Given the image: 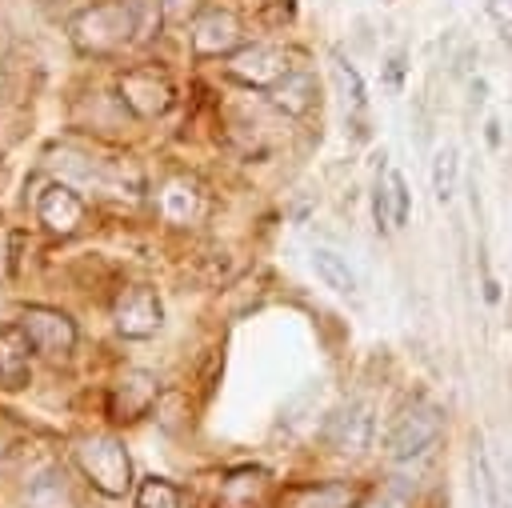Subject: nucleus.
<instances>
[{
	"label": "nucleus",
	"mask_w": 512,
	"mask_h": 508,
	"mask_svg": "<svg viewBox=\"0 0 512 508\" xmlns=\"http://www.w3.org/2000/svg\"><path fill=\"white\" fill-rule=\"evenodd\" d=\"M288 72H292L288 52L276 44H244L228 56V76L248 88H260V92H272Z\"/></svg>",
	"instance_id": "39448f33"
},
{
	"label": "nucleus",
	"mask_w": 512,
	"mask_h": 508,
	"mask_svg": "<svg viewBox=\"0 0 512 508\" xmlns=\"http://www.w3.org/2000/svg\"><path fill=\"white\" fill-rule=\"evenodd\" d=\"M24 504L28 508H80L76 484H72L68 468H60V464L36 468L32 480H28V488H24Z\"/></svg>",
	"instance_id": "4468645a"
},
{
	"label": "nucleus",
	"mask_w": 512,
	"mask_h": 508,
	"mask_svg": "<svg viewBox=\"0 0 512 508\" xmlns=\"http://www.w3.org/2000/svg\"><path fill=\"white\" fill-rule=\"evenodd\" d=\"M332 76H336V88H340V96H344V108H364V80H360V72L340 56V52H332Z\"/></svg>",
	"instance_id": "412c9836"
},
{
	"label": "nucleus",
	"mask_w": 512,
	"mask_h": 508,
	"mask_svg": "<svg viewBox=\"0 0 512 508\" xmlns=\"http://www.w3.org/2000/svg\"><path fill=\"white\" fill-rule=\"evenodd\" d=\"M32 340L20 324H0V388L16 392L32 380Z\"/></svg>",
	"instance_id": "ddd939ff"
},
{
	"label": "nucleus",
	"mask_w": 512,
	"mask_h": 508,
	"mask_svg": "<svg viewBox=\"0 0 512 508\" xmlns=\"http://www.w3.org/2000/svg\"><path fill=\"white\" fill-rule=\"evenodd\" d=\"M456 184H460V160H456V148L444 144L436 152V160H432V192H436V200L448 204L456 196Z\"/></svg>",
	"instance_id": "6ab92c4d"
},
{
	"label": "nucleus",
	"mask_w": 512,
	"mask_h": 508,
	"mask_svg": "<svg viewBox=\"0 0 512 508\" xmlns=\"http://www.w3.org/2000/svg\"><path fill=\"white\" fill-rule=\"evenodd\" d=\"M360 500H364V488L352 480H312V484L284 488L276 508H356Z\"/></svg>",
	"instance_id": "9b49d317"
},
{
	"label": "nucleus",
	"mask_w": 512,
	"mask_h": 508,
	"mask_svg": "<svg viewBox=\"0 0 512 508\" xmlns=\"http://www.w3.org/2000/svg\"><path fill=\"white\" fill-rule=\"evenodd\" d=\"M372 404L364 400H344L340 408L328 412L324 428H320V440L332 448V452H344V456H360L368 444H372Z\"/></svg>",
	"instance_id": "423d86ee"
},
{
	"label": "nucleus",
	"mask_w": 512,
	"mask_h": 508,
	"mask_svg": "<svg viewBox=\"0 0 512 508\" xmlns=\"http://www.w3.org/2000/svg\"><path fill=\"white\" fill-rule=\"evenodd\" d=\"M160 208H164L168 220L188 224V216L196 212V188H188V184H168V192L160 196Z\"/></svg>",
	"instance_id": "5701e85b"
},
{
	"label": "nucleus",
	"mask_w": 512,
	"mask_h": 508,
	"mask_svg": "<svg viewBox=\"0 0 512 508\" xmlns=\"http://www.w3.org/2000/svg\"><path fill=\"white\" fill-rule=\"evenodd\" d=\"M272 104L276 108H284L288 116H304L312 104H316V76L312 72H300V68H292L272 92Z\"/></svg>",
	"instance_id": "f3484780"
},
{
	"label": "nucleus",
	"mask_w": 512,
	"mask_h": 508,
	"mask_svg": "<svg viewBox=\"0 0 512 508\" xmlns=\"http://www.w3.org/2000/svg\"><path fill=\"white\" fill-rule=\"evenodd\" d=\"M444 432V412L436 400L428 396H412L408 404H400V412L392 416L388 432H384V452L392 460H416L424 456Z\"/></svg>",
	"instance_id": "7ed1b4c3"
},
{
	"label": "nucleus",
	"mask_w": 512,
	"mask_h": 508,
	"mask_svg": "<svg viewBox=\"0 0 512 508\" xmlns=\"http://www.w3.org/2000/svg\"><path fill=\"white\" fill-rule=\"evenodd\" d=\"M68 40L84 56H116L136 40V16L128 0H96L68 20Z\"/></svg>",
	"instance_id": "f257e3e1"
},
{
	"label": "nucleus",
	"mask_w": 512,
	"mask_h": 508,
	"mask_svg": "<svg viewBox=\"0 0 512 508\" xmlns=\"http://www.w3.org/2000/svg\"><path fill=\"white\" fill-rule=\"evenodd\" d=\"M72 460L76 468L84 472V480L104 492V496H124L132 488V460H128V448L120 436L112 432H92V436H80L72 444Z\"/></svg>",
	"instance_id": "f03ea898"
},
{
	"label": "nucleus",
	"mask_w": 512,
	"mask_h": 508,
	"mask_svg": "<svg viewBox=\"0 0 512 508\" xmlns=\"http://www.w3.org/2000/svg\"><path fill=\"white\" fill-rule=\"evenodd\" d=\"M136 508H180V492H176V484L148 476L136 492Z\"/></svg>",
	"instance_id": "4be33fe9"
},
{
	"label": "nucleus",
	"mask_w": 512,
	"mask_h": 508,
	"mask_svg": "<svg viewBox=\"0 0 512 508\" xmlns=\"http://www.w3.org/2000/svg\"><path fill=\"white\" fill-rule=\"evenodd\" d=\"M116 92H120V104L140 116V120H152V116H164L172 108V80L152 68V64H140V68H128L120 72L116 80Z\"/></svg>",
	"instance_id": "20e7f679"
},
{
	"label": "nucleus",
	"mask_w": 512,
	"mask_h": 508,
	"mask_svg": "<svg viewBox=\"0 0 512 508\" xmlns=\"http://www.w3.org/2000/svg\"><path fill=\"white\" fill-rule=\"evenodd\" d=\"M244 48V24L228 8H200L192 20V52L196 56H232Z\"/></svg>",
	"instance_id": "1a4fd4ad"
},
{
	"label": "nucleus",
	"mask_w": 512,
	"mask_h": 508,
	"mask_svg": "<svg viewBox=\"0 0 512 508\" xmlns=\"http://www.w3.org/2000/svg\"><path fill=\"white\" fill-rule=\"evenodd\" d=\"M484 12H488L504 32H512V0H484Z\"/></svg>",
	"instance_id": "393cba45"
},
{
	"label": "nucleus",
	"mask_w": 512,
	"mask_h": 508,
	"mask_svg": "<svg viewBox=\"0 0 512 508\" xmlns=\"http://www.w3.org/2000/svg\"><path fill=\"white\" fill-rule=\"evenodd\" d=\"M0 272H4V244H0Z\"/></svg>",
	"instance_id": "cd10ccee"
},
{
	"label": "nucleus",
	"mask_w": 512,
	"mask_h": 508,
	"mask_svg": "<svg viewBox=\"0 0 512 508\" xmlns=\"http://www.w3.org/2000/svg\"><path fill=\"white\" fill-rule=\"evenodd\" d=\"M312 268H316V276L332 288V292H356V272L348 268V260L340 256V252H332V248H312Z\"/></svg>",
	"instance_id": "a211bd4d"
},
{
	"label": "nucleus",
	"mask_w": 512,
	"mask_h": 508,
	"mask_svg": "<svg viewBox=\"0 0 512 508\" xmlns=\"http://www.w3.org/2000/svg\"><path fill=\"white\" fill-rule=\"evenodd\" d=\"M264 472L260 468H236L220 480V496H216V508H256L260 492H264Z\"/></svg>",
	"instance_id": "dca6fc26"
},
{
	"label": "nucleus",
	"mask_w": 512,
	"mask_h": 508,
	"mask_svg": "<svg viewBox=\"0 0 512 508\" xmlns=\"http://www.w3.org/2000/svg\"><path fill=\"white\" fill-rule=\"evenodd\" d=\"M128 4H132V16H136V40H148V36H156L160 20H168L160 0H128Z\"/></svg>",
	"instance_id": "b1692460"
},
{
	"label": "nucleus",
	"mask_w": 512,
	"mask_h": 508,
	"mask_svg": "<svg viewBox=\"0 0 512 508\" xmlns=\"http://www.w3.org/2000/svg\"><path fill=\"white\" fill-rule=\"evenodd\" d=\"M164 320V308H160V296L152 284H128L120 288V296L112 300V324L120 336L128 340H144L160 328Z\"/></svg>",
	"instance_id": "0eeeda50"
},
{
	"label": "nucleus",
	"mask_w": 512,
	"mask_h": 508,
	"mask_svg": "<svg viewBox=\"0 0 512 508\" xmlns=\"http://www.w3.org/2000/svg\"><path fill=\"white\" fill-rule=\"evenodd\" d=\"M468 496H472V508H500V488L480 436H472V448H468Z\"/></svg>",
	"instance_id": "2eb2a0df"
},
{
	"label": "nucleus",
	"mask_w": 512,
	"mask_h": 508,
	"mask_svg": "<svg viewBox=\"0 0 512 508\" xmlns=\"http://www.w3.org/2000/svg\"><path fill=\"white\" fill-rule=\"evenodd\" d=\"M20 328L28 332V340H32V348L40 352V356H68L72 352V344H76V324L68 320V312H60V308H48V304H28L24 312H20Z\"/></svg>",
	"instance_id": "6e6552de"
},
{
	"label": "nucleus",
	"mask_w": 512,
	"mask_h": 508,
	"mask_svg": "<svg viewBox=\"0 0 512 508\" xmlns=\"http://www.w3.org/2000/svg\"><path fill=\"white\" fill-rule=\"evenodd\" d=\"M36 216H40V224H44L48 232L72 236V232L84 224V200H80V192H76L72 184L60 180V184H48V188L40 192Z\"/></svg>",
	"instance_id": "f8f14e48"
},
{
	"label": "nucleus",
	"mask_w": 512,
	"mask_h": 508,
	"mask_svg": "<svg viewBox=\"0 0 512 508\" xmlns=\"http://www.w3.org/2000/svg\"><path fill=\"white\" fill-rule=\"evenodd\" d=\"M376 180H380V188H384L388 224H392V228H404V224H408V216H412V196H408L404 176H400V172H384V176H376Z\"/></svg>",
	"instance_id": "aec40b11"
},
{
	"label": "nucleus",
	"mask_w": 512,
	"mask_h": 508,
	"mask_svg": "<svg viewBox=\"0 0 512 508\" xmlns=\"http://www.w3.org/2000/svg\"><path fill=\"white\" fill-rule=\"evenodd\" d=\"M156 396H160L156 376L144 372V368H128V372H120L116 384L108 388V412H112V420L132 424V420H140V416L152 412Z\"/></svg>",
	"instance_id": "9d476101"
},
{
	"label": "nucleus",
	"mask_w": 512,
	"mask_h": 508,
	"mask_svg": "<svg viewBox=\"0 0 512 508\" xmlns=\"http://www.w3.org/2000/svg\"><path fill=\"white\" fill-rule=\"evenodd\" d=\"M160 4H164V16L168 20H188L200 8V0H160Z\"/></svg>",
	"instance_id": "a878e982"
},
{
	"label": "nucleus",
	"mask_w": 512,
	"mask_h": 508,
	"mask_svg": "<svg viewBox=\"0 0 512 508\" xmlns=\"http://www.w3.org/2000/svg\"><path fill=\"white\" fill-rule=\"evenodd\" d=\"M4 460H8V440L0 436V468H4Z\"/></svg>",
	"instance_id": "bb28decb"
}]
</instances>
